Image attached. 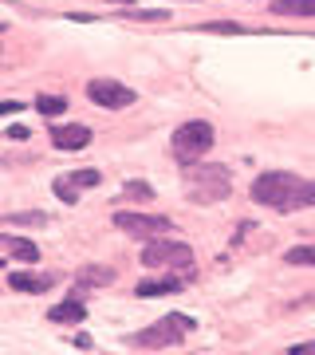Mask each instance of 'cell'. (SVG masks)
I'll return each mask as SVG.
<instances>
[{
	"label": "cell",
	"mask_w": 315,
	"mask_h": 355,
	"mask_svg": "<svg viewBox=\"0 0 315 355\" xmlns=\"http://www.w3.org/2000/svg\"><path fill=\"white\" fill-rule=\"evenodd\" d=\"M252 202L268 205L276 214H296V209L315 205V182L288 174V170H268V174H260L252 182Z\"/></svg>",
	"instance_id": "cell-1"
},
{
	"label": "cell",
	"mask_w": 315,
	"mask_h": 355,
	"mask_svg": "<svg viewBox=\"0 0 315 355\" xmlns=\"http://www.w3.org/2000/svg\"><path fill=\"white\" fill-rule=\"evenodd\" d=\"M126 16H130V20H158V24L165 20V12H162V8H158V12H126Z\"/></svg>",
	"instance_id": "cell-21"
},
{
	"label": "cell",
	"mask_w": 315,
	"mask_h": 355,
	"mask_svg": "<svg viewBox=\"0 0 315 355\" xmlns=\"http://www.w3.org/2000/svg\"><path fill=\"white\" fill-rule=\"evenodd\" d=\"M16 111H24V103H0V114H16Z\"/></svg>",
	"instance_id": "cell-22"
},
{
	"label": "cell",
	"mask_w": 315,
	"mask_h": 355,
	"mask_svg": "<svg viewBox=\"0 0 315 355\" xmlns=\"http://www.w3.org/2000/svg\"><path fill=\"white\" fill-rule=\"evenodd\" d=\"M114 225L123 229V233H130V237H138V241H150L158 233H170L174 221L162 214H114Z\"/></svg>",
	"instance_id": "cell-6"
},
{
	"label": "cell",
	"mask_w": 315,
	"mask_h": 355,
	"mask_svg": "<svg viewBox=\"0 0 315 355\" xmlns=\"http://www.w3.org/2000/svg\"><path fill=\"white\" fill-rule=\"evenodd\" d=\"M126 198H154V190L146 186V182H126Z\"/></svg>",
	"instance_id": "cell-19"
},
{
	"label": "cell",
	"mask_w": 315,
	"mask_h": 355,
	"mask_svg": "<svg viewBox=\"0 0 315 355\" xmlns=\"http://www.w3.org/2000/svg\"><path fill=\"white\" fill-rule=\"evenodd\" d=\"M87 99L99 103V107H107V111H118V107H130L138 95L126 87V83H118V79H91L87 83Z\"/></svg>",
	"instance_id": "cell-7"
},
{
	"label": "cell",
	"mask_w": 315,
	"mask_h": 355,
	"mask_svg": "<svg viewBox=\"0 0 315 355\" xmlns=\"http://www.w3.org/2000/svg\"><path fill=\"white\" fill-rule=\"evenodd\" d=\"M8 139H20V142H24V139H28V127H12V130H8Z\"/></svg>",
	"instance_id": "cell-24"
},
{
	"label": "cell",
	"mask_w": 315,
	"mask_h": 355,
	"mask_svg": "<svg viewBox=\"0 0 315 355\" xmlns=\"http://www.w3.org/2000/svg\"><path fill=\"white\" fill-rule=\"evenodd\" d=\"M0 245H8V253H12L16 261H28V265H36L39 261V249L32 241H24V237H4Z\"/></svg>",
	"instance_id": "cell-14"
},
{
	"label": "cell",
	"mask_w": 315,
	"mask_h": 355,
	"mask_svg": "<svg viewBox=\"0 0 315 355\" xmlns=\"http://www.w3.org/2000/svg\"><path fill=\"white\" fill-rule=\"evenodd\" d=\"M48 320H51V324H79V320H87V308H83L79 296H71V300H63V304L51 308Z\"/></svg>",
	"instance_id": "cell-11"
},
{
	"label": "cell",
	"mask_w": 315,
	"mask_h": 355,
	"mask_svg": "<svg viewBox=\"0 0 315 355\" xmlns=\"http://www.w3.org/2000/svg\"><path fill=\"white\" fill-rule=\"evenodd\" d=\"M111 280H114L111 268H102V265H87V268H79L75 284H79V288H102V284H111Z\"/></svg>",
	"instance_id": "cell-13"
},
{
	"label": "cell",
	"mask_w": 315,
	"mask_h": 355,
	"mask_svg": "<svg viewBox=\"0 0 315 355\" xmlns=\"http://www.w3.org/2000/svg\"><path fill=\"white\" fill-rule=\"evenodd\" d=\"M36 111L44 114V119H51V114H63V111H67V99H63V95H39V99H36Z\"/></svg>",
	"instance_id": "cell-16"
},
{
	"label": "cell",
	"mask_w": 315,
	"mask_h": 355,
	"mask_svg": "<svg viewBox=\"0 0 315 355\" xmlns=\"http://www.w3.org/2000/svg\"><path fill=\"white\" fill-rule=\"evenodd\" d=\"M288 265H312V268H315V245H300V249H288Z\"/></svg>",
	"instance_id": "cell-18"
},
{
	"label": "cell",
	"mask_w": 315,
	"mask_h": 355,
	"mask_svg": "<svg viewBox=\"0 0 315 355\" xmlns=\"http://www.w3.org/2000/svg\"><path fill=\"white\" fill-rule=\"evenodd\" d=\"M142 265L146 268H181V272H193V249H189L186 241H146Z\"/></svg>",
	"instance_id": "cell-5"
},
{
	"label": "cell",
	"mask_w": 315,
	"mask_h": 355,
	"mask_svg": "<svg viewBox=\"0 0 315 355\" xmlns=\"http://www.w3.org/2000/svg\"><path fill=\"white\" fill-rule=\"evenodd\" d=\"M205 32H240V24H228V20H217V24H201Z\"/></svg>",
	"instance_id": "cell-20"
},
{
	"label": "cell",
	"mask_w": 315,
	"mask_h": 355,
	"mask_svg": "<svg viewBox=\"0 0 315 355\" xmlns=\"http://www.w3.org/2000/svg\"><path fill=\"white\" fill-rule=\"evenodd\" d=\"M186 193L193 198V202H201V205H213V202H225L228 193H233V182H228V170L225 166H201V162H193L189 166V174H186Z\"/></svg>",
	"instance_id": "cell-3"
},
{
	"label": "cell",
	"mask_w": 315,
	"mask_h": 355,
	"mask_svg": "<svg viewBox=\"0 0 315 355\" xmlns=\"http://www.w3.org/2000/svg\"><path fill=\"white\" fill-rule=\"evenodd\" d=\"M102 182V174L99 170H75V174H63V178H55V198L60 202H67V205H75L79 202V190H95Z\"/></svg>",
	"instance_id": "cell-8"
},
{
	"label": "cell",
	"mask_w": 315,
	"mask_h": 355,
	"mask_svg": "<svg viewBox=\"0 0 315 355\" xmlns=\"http://www.w3.org/2000/svg\"><path fill=\"white\" fill-rule=\"evenodd\" d=\"M107 4H126V8H130V4H134V0H107Z\"/></svg>",
	"instance_id": "cell-26"
},
{
	"label": "cell",
	"mask_w": 315,
	"mask_h": 355,
	"mask_svg": "<svg viewBox=\"0 0 315 355\" xmlns=\"http://www.w3.org/2000/svg\"><path fill=\"white\" fill-rule=\"evenodd\" d=\"M186 288V280L181 277H162V280H142L138 288V296H170V292H181Z\"/></svg>",
	"instance_id": "cell-12"
},
{
	"label": "cell",
	"mask_w": 315,
	"mask_h": 355,
	"mask_svg": "<svg viewBox=\"0 0 315 355\" xmlns=\"http://www.w3.org/2000/svg\"><path fill=\"white\" fill-rule=\"evenodd\" d=\"M213 127L205 123V119H189V123H181V127L174 130V158L181 166H193V162H201L205 154L213 150Z\"/></svg>",
	"instance_id": "cell-4"
},
{
	"label": "cell",
	"mask_w": 315,
	"mask_h": 355,
	"mask_svg": "<svg viewBox=\"0 0 315 355\" xmlns=\"http://www.w3.org/2000/svg\"><path fill=\"white\" fill-rule=\"evenodd\" d=\"M303 352L312 355V352H315V343H300V347H291V355H303Z\"/></svg>",
	"instance_id": "cell-25"
},
{
	"label": "cell",
	"mask_w": 315,
	"mask_h": 355,
	"mask_svg": "<svg viewBox=\"0 0 315 355\" xmlns=\"http://www.w3.org/2000/svg\"><path fill=\"white\" fill-rule=\"evenodd\" d=\"M91 142V127H83V123H63V127H51V146L63 154L71 150H83Z\"/></svg>",
	"instance_id": "cell-9"
},
{
	"label": "cell",
	"mask_w": 315,
	"mask_h": 355,
	"mask_svg": "<svg viewBox=\"0 0 315 355\" xmlns=\"http://www.w3.org/2000/svg\"><path fill=\"white\" fill-rule=\"evenodd\" d=\"M79 347V352H91V336H75V340H71Z\"/></svg>",
	"instance_id": "cell-23"
},
{
	"label": "cell",
	"mask_w": 315,
	"mask_h": 355,
	"mask_svg": "<svg viewBox=\"0 0 315 355\" xmlns=\"http://www.w3.org/2000/svg\"><path fill=\"white\" fill-rule=\"evenodd\" d=\"M272 12L276 16H315V0H276Z\"/></svg>",
	"instance_id": "cell-15"
},
{
	"label": "cell",
	"mask_w": 315,
	"mask_h": 355,
	"mask_svg": "<svg viewBox=\"0 0 315 355\" xmlns=\"http://www.w3.org/2000/svg\"><path fill=\"white\" fill-rule=\"evenodd\" d=\"M193 328H197V324H193L189 316H181V312H170V316H162L158 324L134 331V336L126 340V347H134V352H162V347H177V343L186 340Z\"/></svg>",
	"instance_id": "cell-2"
},
{
	"label": "cell",
	"mask_w": 315,
	"mask_h": 355,
	"mask_svg": "<svg viewBox=\"0 0 315 355\" xmlns=\"http://www.w3.org/2000/svg\"><path fill=\"white\" fill-rule=\"evenodd\" d=\"M4 221H8V225H32V229L48 225V217H44V214H36V209H32V214H8Z\"/></svg>",
	"instance_id": "cell-17"
},
{
	"label": "cell",
	"mask_w": 315,
	"mask_h": 355,
	"mask_svg": "<svg viewBox=\"0 0 315 355\" xmlns=\"http://www.w3.org/2000/svg\"><path fill=\"white\" fill-rule=\"evenodd\" d=\"M8 284L16 292H48L55 284V277L51 272H16V277H8Z\"/></svg>",
	"instance_id": "cell-10"
}]
</instances>
